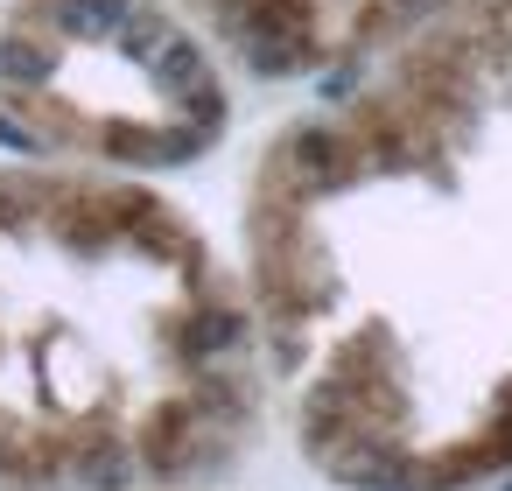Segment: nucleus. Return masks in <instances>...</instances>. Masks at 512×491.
Segmentation results:
<instances>
[{"instance_id":"nucleus-1","label":"nucleus","mask_w":512,"mask_h":491,"mask_svg":"<svg viewBox=\"0 0 512 491\" xmlns=\"http://www.w3.org/2000/svg\"><path fill=\"white\" fill-rule=\"evenodd\" d=\"M253 323L302 379V435L358 470L435 337L512 344V0H456L246 190Z\"/></svg>"},{"instance_id":"nucleus-2","label":"nucleus","mask_w":512,"mask_h":491,"mask_svg":"<svg viewBox=\"0 0 512 491\" xmlns=\"http://www.w3.org/2000/svg\"><path fill=\"white\" fill-rule=\"evenodd\" d=\"M0 106L43 148L127 176L204 155L225 78L162 0H22L0 29Z\"/></svg>"},{"instance_id":"nucleus-3","label":"nucleus","mask_w":512,"mask_h":491,"mask_svg":"<svg viewBox=\"0 0 512 491\" xmlns=\"http://www.w3.org/2000/svg\"><path fill=\"white\" fill-rule=\"evenodd\" d=\"M211 57L253 78H316L393 57L456 0H169Z\"/></svg>"}]
</instances>
